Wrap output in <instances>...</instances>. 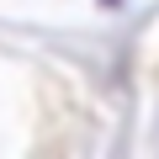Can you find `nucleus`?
I'll return each mask as SVG.
<instances>
[{"label":"nucleus","instance_id":"obj_1","mask_svg":"<svg viewBox=\"0 0 159 159\" xmlns=\"http://www.w3.org/2000/svg\"><path fill=\"white\" fill-rule=\"evenodd\" d=\"M106 6H111V0H106Z\"/></svg>","mask_w":159,"mask_h":159}]
</instances>
